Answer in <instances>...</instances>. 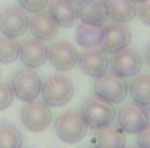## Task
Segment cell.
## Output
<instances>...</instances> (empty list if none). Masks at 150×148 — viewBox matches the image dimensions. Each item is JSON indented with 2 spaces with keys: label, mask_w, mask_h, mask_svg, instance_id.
<instances>
[{
  "label": "cell",
  "mask_w": 150,
  "mask_h": 148,
  "mask_svg": "<svg viewBox=\"0 0 150 148\" xmlns=\"http://www.w3.org/2000/svg\"><path fill=\"white\" fill-rule=\"evenodd\" d=\"M115 118L117 125L126 134H138L150 124V106L140 105L136 101H127L117 110Z\"/></svg>",
  "instance_id": "obj_1"
},
{
  "label": "cell",
  "mask_w": 150,
  "mask_h": 148,
  "mask_svg": "<svg viewBox=\"0 0 150 148\" xmlns=\"http://www.w3.org/2000/svg\"><path fill=\"white\" fill-rule=\"evenodd\" d=\"M42 99L49 106H65L75 94L74 82L61 73L49 75L42 82Z\"/></svg>",
  "instance_id": "obj_2"
},
{
  "label": "cell",
  "mask_w": 150,
  "mask_h": 148,
  "mask_svg": "<svg viewBox=\"0 0 150 148\" xmlns=\"http://www.w3.org/2000/svg\"><path fill=\"white\" fill-rule=\"evenodd\" d=\"M93 89H94L96 98H100L110 105L124 103V99L127 98V92H129V85H127L126 78L115 75L113 72H107L101 77L94 78Z\"/></svg>",
  "instance_id": "obj_3"
},
{
  "label": "cell",
  "mask_w": 150,
  "mask_h": 148,
  "mask_svg": "<svg viewBox=\"0 0 150 148\" xmlns=\"http://www.w3.org/2000/svg\"><path fill=\"white\" fill-rule=\"evenodd\" d=\"M54 131L56 136L65 143H79L86 138L87 124L84 122L80 111L68 110L63 111L54 120Z\"/></svg>",
  "instance_id": "obj_4"
},
{
  "label": "cell",
  "mask_w": 150,
  "mask_h": 148,
  "mask_svg": "<svg viewBox=\"0 0 150 148\" xmlns=\"http://www.w3.org/2000/svg\"><path fill=\"white\" fill-rule=\"evenodd\" d=\"M115 113L117 111L112 105L100 98H89L80 108V115H82L84 122L87 124V127H91L94 131L113 124Z\"/></svg>",
  "instance_id": "obj_5"
},
{
  "label": "cell",
  "mask_w": 150,
  "mask_h": 148,
  "mask_svg": "<svg viewBox=\"0 0 150 148\" xmlns=\"http://www.w3.org/2000/svg\"><path fill=\"white\" fill-rule=\"evenodd\" d=\"M11 87H12L14 98L21 99L25 103H30V101L37 99L42 92V78L35 70L23 68L14 73L12 80H11Z\"/></svg>",
  "instance_id": "obj_6"
},
{
  "label": "cell",
  "mask_w": 150,
  "mask_h": 148,
  "mask_svg": "<svg viewBox=\"0 0 150 148\" xmlns=\"http://www.w3.org/2000/svg\"><path fill=\"white\" fill-rule=\"evenodd\" d=\"M21 122L23 125L32 132L45 131L52 122V111L51 106L44 99H33L30 103H25L21 108Z\"/></svg>",
  "instance_id": "obj_7"
},
{
  "label": "cell",
  "mask_w": 150,
  "mask_h": 148,
  "mask_svg": "<svg viewBox=\"0 0 150 148\" xmlns=\"http://www.w3.org/2000/svg\"><path fill=\"white\" fill-rule=\"evenodd\" d=\"M142 65H143L142 54L136 49L129 47V45L117 51V52H113L112 59H110V70L115 75L122 77V78L136 77L142 70Z\"/></svg>",
  "instance_id": "obj_8"
},
{
  "label": "cell",
  "mask_w": 150,
  "mask_h": 148,
  "mask_svg": "<svg viewBox=\"0 0 150 148\" xmlns=\"http://www.w3.org/2000/svg\"><path fill=\"white\" fill-rule=\"evenodd\" d=\"M77 65L84 75L98 78L110 70V58H108V52H105L101 47L84 49V52L79 54Z\"/></svg>",
  "instance_id": "obj_9"
},
{
  "label": "cell",
  "mask_w": 150,
  "mask_h": 148,
  "mask_svg": "<svg viewBox=\"0 0 150 148\" xmlns=\"http://www.w3.org/2000/svg\"><path fill=\"white\" fill-rule=\"evenodd\" d=\"M30 26V18L21 7H7L0 12V32L4 37L18 38L26 33Z\"/></svg>",
  "instance_id": "obj_10"
},
{
  "label": "cell",
  "mask_w": 150,
  "mask_h": 148,
  "mask_svg": "<svg viewBox=\"0 0 150 148\" xmlns=\"http://www.w3.org/2000/svg\"><path fill=\"white\" fill-rule=\"evenodd\" d=\"M129 42H131V30L126 26V23L110 21L103 26V35H101L100 47L105 52L113 54V52L127 47Z\"/></svg>",
  "instance_id": "obj_11"
},
{
  "label": "cell",
  "mask_w": 150,
  "mask_h": 148,
  "mask_svg": "<svg viewBox=\"0 0 150 148\" xmlns=\"http://www.w3.org/2000/svg\"><path fill=\"white\" fill-rule=\"evenodd\" d=\"M79 52L68 40H54L49 47V63L59 72H68L77 66Z\"/></svg>",
  "instance_id": "obj_12"
},
{
  "label": "cell",
  "mask_w": 150,
  "mask_h": 148,
  "mask_svg": "<svg viewBox=\"0 0 150 148\" xmlns=\"http://www.w3.org/2000/svg\"><path fill=\"white\" fill-rule=\"evenodd\" d=\"M19 59L25 68H40L49 59V47L38 38H28L19 44Z\"/></svg>",
  "instance_id": "obj_13"
},
{
  "label": "cell",
  "mask_w": 150,
  "mask_h": 148,
  "mask_svg": "<svg viewBox=\"0 0 150 148\" xmlns=\"http://www.w3.org/2000/svg\"><path fill=\"white\" fill-rule=\"evenodd\" d=\"M28 30L32 32V35L42 42H49V40H56L59 33V26L58 23L51 18V14L47 11H38L33 12V16L30 18V26Z\"/></svg>",
  "instance_id": "obj_14"
},
{
  "label": "cell",
  "mask_w": 150,
  "mask_h": 148,
  "mask_svg": "<svg viewBox=\"0 0 150 148\" xmlns=\"http://www.w3.org/2000/svg\"><path fill=\"white\" fill-rule=\"evenodd\" d=\"M79 19L87 25L105 26L108 23L107 0H84L79 4Z\"/></svg>",
  "instance_id": "obj_15"
},
{
  "label": "cell",
  "mask_w": 150,
  "mask_h": 148,
  "mask_svg": "<svg viewBox=\"0 0 150 148\" xmlns=\"http://www.w3.org/2000/svg\"><path fill=\"white\" fill-rule=\"evenodd\" d=\"M47 12L59 28H68L79 19V5L70 0H49Z\"/></svg>",
  "instance_id": "obj_16"
},
{
  "label": "cell",
  "mask_w": 150,
  "mask_h": 148,
  "mask_svg": "<svg viewBox=\"0 0 150 148\" xmlns=\"http://www.w3.org/2000/svg\"><path fill=\"white\" fill-rule=\"evenodd\" d=\"M96 148H126V132L119 125H107L96 131L94 134Z\"/></svg>",
  "instance_id": "obj_17"
},
{
  "label": "cell",
  "mask_w": 150,
  "mask_h": 148,
  "mask_svg": "<svg viewBox=\"0 0 150 148\" xmlns=\"http://www.w3.org/2000/svg\"><path fill=\"white\" fill-rule=\"evenodd\" d=\"M108 19L117 23H129L136 18L138 5L133 0H107Z\"/></svg>",
  "instance_id": "obj_18"
},
{
  "label": "cell",
  "mask_w": 150,
  "mask_h": 148,
  "mask_svg": "<svg viewBox=\"0 0 150 148\" xmlns=\"http://www.w3.org/2000/svg\"><path fill=\"white\" fill-rule=\"evenodd\" d=\"M101 35H103V26H94V25H87V23H82L77 26L75 30V38H77V44L82 47V49H94V47H100L101 44Z\"/></svg>",
  "instance_id": "obj_19"
},
{
  "label": "cell",
  "mask_w": 150,
  "mask_h": 148,
  "mask_svg": "<svg viewBox=\"0 0 150 148\" xmlns=\"http://www.w3.org/2000/svg\"><path fill=\"white\" fill-rule=\"evenodd\" d=\"M129 96L133 101L150 106V73H138L129 84Z\"/></svg>",
  "instance_id": "obj_20"
},
{
  "label": "cell",
  "mask_w": 150,
  "mask_h": 148,
  "mask_svg": "<svg viewBox=\"0 0 150 148\" xmlns=\"http://www.w3.org/2000/svg\"><path fill=\"white\" fill-rule=\"evenodd\" d=\"M23 147V134L21 131L9 124L0 122V148H21Z\"/></svg>",
  "instance_id": "obj_21"
},
{
  "label": "cell",
  "mask_w": 150,
  "mask_h": 148,
  "mask_svg": "<svg viewBox=\"0 0 150 148\" xmlns=\"http://www.w3.org/2000/svg\"><path fill=\"white\" fill-rule=\"evenodd\" d=\"M19 58V42L11 37H0V63L9 65Z\"/></svg>",
  "instance_id": "obj_22"
},
{
  "label": "cell",
  "mask_w": 150,
  "mask_h": 148,
  "mask_svg": "<svg viewBox=\"0 0 150 148\" xmlns=\"http://www.w3.org/2000/svg\"><path fill=\"white\" fill-rule=\"evenodd\" d=\"M12 99H14V92H12L11 84L0 80V111L9 108L12 105Z\"/></svg>",
  "instance_id": "obj_23"
},
{
  "label": "cell",
  "mask_w": 150,
  "mask_h": 148,
  "mask_svg": "<svg viewBox=\"0 0 150 148\" xmlns=\"http://www.w3.org/2000/svg\"><path fill=\"white\" fill-rule=\"evenodd\" d=\"M49 0H18V7H21L26 12H38L47 7Z\"/></svg>",
  "instance_id": "obj_24"
},
{
  "label": "cell",
  "mask_w": 150,
  "mask_h": 148,
  "mask_svg": "<svg viewBox=\"0 0 150 148\" xmlns=\"http://www.w3.org/2000/svg\"><path fill=\"white\" fill-rule=\"evenodd\" d=\"M136 16L140 18L142 23H145V25H149L150 26V0H147V2H143V4L138 5Z\"/></svg>",
  "instance_id": "obj_25"
},
{
  "label": "cell",
  "mask_w": 150,
  "mask_h": 148,
  "mask_svg": "<svg viewBox=\"0 0 150 148\" xmlns=\"http://www.w3.org/2000/svg\"><path fill=\"white\" fill-rule=\"evenodd\" d=\"M136 143L140 148H150V124L138 132V138H136Z\"/></svg>",
  "instance_id": "obj_26"
},
{
  "label": "cell",
  "mask_w": 150,
  "mask_h": 148,
  "mask_svg": "<svg viewBox=\"0 0 150 148\" xmlns=\"http://www.w3.org/2000/svg\"><path fill=\"white\" fill-rule=\"evenodd\" d=\"M145 61H147V65H149V68H150V44H149V47H147V52H145Z\"/></svg>",
  "instance_id": "obj_27"
},
{
  "label": "cell",
  "mask_w": 150,
  "mask_h": 148,
  "mask_svg": "<svg viewBox=\"0 0 150 148\" xmlns=\"http://www.w3.org/2000/svg\"><path fill=\"white\" fill-rule=\"evenodd\" d=\"M70 2H74V4H77V5H79V4H82L84 0H70Z\"/></svg>",
  "instance_id": "obj_28"
},
{
  "label": "cell",
  "mask_w": 150,
  "mask_h": 148,
  "mask_svg": "<svg viewBox=\"0 0 150 148\" xmlns=\"http://www.w3.org/2000/svg\"><path fill=\"white\" fill-rule=\"evenodd\" d=\"M133 2H136V4H143V2H147V0H133Z\"/></svg>",
  "instance_id": "obj_29"
},
{
  "label": "cell",
  "mask_w": 150,
  "mask_h": 148,
  "mask_svg": "<svg viewBox=\"0 0 150 148\" xmlns=\"http://www.w3.org/2000/svg\"><path fill=\"white\" fill-rule=\"evenodd\" d=\"M131 148H140V147H131Z\"/></svg>",
  "instance_id": "obj_30"
}]
</instances>
